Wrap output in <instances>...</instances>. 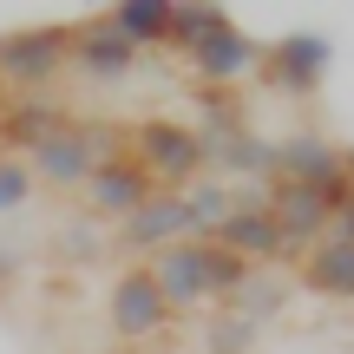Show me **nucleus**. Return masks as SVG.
<instances>
[{"mask_svg":"<svg viewBox=\"0 0 354 354\" xmlns=\"http://www.w3.org/2000/svg\"><path fill=\"white\" fill-rule=\"evenodd\" d=\"M125 151L158 177V190H190L197 177H210V138H203L190 118L151 112L125 125Z\"/></svg>","mask_w":354,"mask_h":354,"instance_id":"obj_1","label":"nucleus"},{"mask_svg":"<svg viewBox=\"0 0 354 354\" xmlns=\"http://www.w3.org/2000/svg\"><path fill=\"white\" fill-rule=\"evenodd\" d=\"M118 151H125V125L73 112L26 165H33V184H46V190H86V177L99 171L105 158H118Z\"/></svg>","mask_w":354,"mask_h":354,"instance_id":"obj_2","label":"nucleus"},{"mask_svg":"<svg viewBox=\"0 0 354 354\" xmlns=\"http://www.w3.org/2000/svg\"><path fill=\"white\" fill-rule=\"evenodd\" d=\"M335 73V39L315 26H295L282 39H263V66H256V86L276 92V99H315Z\"/></svg>","mask_w":354,"mask_h":354,"instance_id":"obj_3","label":"nucleus"},{"mask_svg":"<svg viewBox=\"0 0 354 354\" xmlns=\"http://www.w3.org/2000/svg\"><path fill=\"white\" fill-rule=\"evenodd\" d=\"M73 59V20H33L0 33V86L7 92H46Z\"/></svg>","mask_w":354,"mask_h":354,"instance_id":"obj_4","label":"nucleus"},{"mask_svg":"<svg viewBox=\"0 0 354 354\" xmlns=\"http://www.w3.org/2000/svg\"><path fill=\"white\" fill-rule=\"evenodd\" d=\"M105 322H112V342H125V348L158 342V335L177 322V308L165 302L151 263H125V269L112 276V289H105Z\"/></svg>","mask_w":354,"mask_h":354,"instance_id":"obj_5","label":"nucleus"},{"mask_svg":"<svg viewBox=\"0 0 354 354\" xmlns=\"http://www.w3.org/2000/svg\"><path fill=\"white\" fill-rule=\"evenodd\" d=\"M184 236H197L184 190H158L151 203H138V210L112 230V250L125 256V263H151L158 250H171V243H184Z\"/></svg>","mask_w":354,"mask_h":354,"instance_id":"obj_6","label":"nucleus"},{"mask_svg":"<svg viewBox=\"0 0 354 354\" xmlns=\"http://www.w3.org/2000/svg\"><path fill=\"white\" fill-rule=\"evenodd\" d=\"M210 243L236 250L243 263H256V269H276V263H289V243H282L276 216H269V203H263V184L236 190V203H230V216L210 230Z\"/></svg>","mask_w":354,"mask_h":354,"instance_id":"obj_7","label":"nucleus"},{"mask_svg":"<svg viewBox=\"0 0 354 354\" xmlns=\"http://www.w3.org/2000/svg\"><path fill=\"white\" fill-rule=\"evenodd\" d=\"M138 59H145V53L131 46L105 13L73 20V59H66V73H79L86 86H125V79L138 73Z\"/></svg>","mask_w":354,"mask_h":354,"instance_id":"obj_8","label":"nucleus"},{"mask_svg":"<svg viewBox=\"0 0 354 354\" xmlns=\"http://www.w3.org/2000/svg\"><path fill=\"white\" fill-rule=\"evenodd\" d=\"M79 197H86V210L99 216V223H112V230H118L131 210H138V203H151V197H158V177L145 171L131 151H118V158H105V165L86 177V190H79Z\"/></svg>","mask_w":354,"mask_h":354,"instance_id":"obj_9","label":"nucleus"},{"mask_svg":"<svg viewBox=\"0 0 354 354\" xmlns=\"http://www.w3.org/2000/svg\"><path fill=\"white\" fill-rule=\"evenodd\" d=\"M263 203H269V216H276L282 243H289V263H302V256L328 236V223H335L328 203H322V190L289 184V177H269V184H263Z\"/></svg>","mask_w":354,"mask_h":354,"instance_id":"obj_10","label":"nucleus"},{"mask_svg":"<svg viewBox=\"0 0 354 354\" xmlns=\"http://www.w3.org/2000/svg\"><path fill=\"white\" fill-rule=\"evenodd\" d=\"M184 66L197 73V86H243V79H256V66H263V39L230 20V26H216L210 39H197V46L184 53Z\"/></svg>","mask_w":354,"mask_h":354,"instance_id":"obj_11","label":"nucleus"},{"mask_svg":"<svg viewBox=\"0 0 354 354\" xmlns=\"http://www.w3.org/2000/svg\"><path fill=\"white\" fill-rule=\"evenodd\" d=\"M66 118H73V112H66L53 92H13V99L0 105V151H7V158H33Z\"/></svg>","mask_w":354,"mask_h":354,"instance_id":"obj_12","label":"nucleus"},{"mask_svg":"<svg viewBox=\"0 0 354 354\" xmlns=\"http://www.w3.org/2000/svg\"><path fill=\"white\" fill-rule=\"evenodd\" d=\"M151 276L158 289H165V302L177 308V315H190V308L210 302V263H203V236H184L171 243V250L151 256Z\"/></svg>","mask_w":354,"mask_h":354,"instance_id":"obj_13","label":"nucleus"},{"mask_svg":"<svg viewBox=\"0 0 354 354\" xmlns=\"http://www.w3.org/2000/svg\"><path fill=\"white\" fill-rule=\"evenodd\" d=\"M276 177H289V184H308V190H328L335 177H348V171H342V145L322 138L315 125L289 131V138H276Z\"/></svg>","mask_w":354,"mask_h":354,"instance_id":"obj_14","label":"nucleus"},{"mask_svg":"<svg viewBox=\"0 0 354 354\" xmlns=\"http://www.w3.org/2000/svg\"><path fill=\"white\" fill-rule=\"evenodd\" d=\"M295 289L315 295V302L354 308V243H348V236H322L315 250L295 263Z\"/></svg>","mask_w":354,"mask_h":354,"instance_id":"obj_15","label":"nucleus"},{"mask_svg":"<svg viewBox=\"0 0 354 354\" xmlns=\"http://www.w3.org/2000/svg\"><path fill=\"white\" fill-rule=\"evenodd\" d=\"M190 125L210 145L250 131V99H243V86H190Z\"/></svg>","mask_w":354,"mask_h":354,"instance_id":"obj_16","label":"nucleus"},{"mask_svg":"<svg viewBox=\"0 0 354 354\" xmlns=\"http://www.w3.org/2000/svg\"><path fill=\"white\" fill-rule=\"evenodd\" d=\"M210 171H223L230 184H269L276 177V138H263V131H236V138L210 145Z\"/></svg>","mask_w":354,"mask_h":354,"instance_id":"obj_17","label":"nucleus"},{"mask_svg":"<svg viewBox=\"0 0 354 354\" xmlns=\"http://www.w3.org/2000/svg\"><path fill=\"white\" fill-rule=\"evenodd\" d=\"M171 7L177 0H112L105 20H112L138 53H158V46H171Z\"/></svg>","mask_w":354,"mask_h":354,"instance_id":"obj_18","label":"nucleus"},{"mask_svg":"<svg viewBox=\"0 0 354 354\" xmlns=\"http://www.w3.org/2000/svg\"><path fill=\"white\" fill-rule=\"evenodd\" d=\"M216 26H230L223 0H177L171 7V53H190L197 39H210Z\"/></svg>","mask_w":354,"mask_h":354,"instance_id":"obj_19","label":"nucleus"},{"mask_svg":"<svg viewBox=\"0 0 354 354\" xmlns=\"http://www.w3.org/2000/svg\"><path fill=\"white\" fill-rule=\"evenodd\" d=\"M203 263H210V302L216 308L236 302V295L250 289V276H256V263H243L236 250H223V243H210V236H203Z\"/></svg>","mask_w":354,"mask_h":354,"instance_id":"obj_20","label":"nucleus"},{"mask_svg":"<svg viewBox=\"0 0 354 354\" xmlns=\"http://www.w3.org/2000/svg\"><path fill=\"white\" fill-rule=\"evenodd\" d=\"M190 203V223H197V236H210L216 223L230 216V203H236V184H216V177H197V184L184 190Z\"/></svg>","mask_w":354,"mask_h":354,"instance_id":"obj_21","label":"nucleus"},{"mask_svg":"<svg viewBox=\"0 0 354 354\" xmlns=\"http://www.w3.org/2000/svg\"><path fill=\"white\" fill-rule=\"evenodd\" d=\"M289 289H295V282H276L269 269H256V276H250V289H243L236 302H223V308H236V315H250L256 328H263L269 315H282V302H289Z\"/></svg>","mask_w":354,"mask_h":354,"instance_id":"obj_22","label":"nucleus"},{"mask_svg":"<svg viewBox=\"0 0 354 354\" xmlns=\"http://www.w3.org/2000/svg\"><path fill=\"white\" fill-rule=\"evenodd\" d=\"M203 354H256V322L236 308H216L203 328Z\"/></svg>","mask_w":354,"mask_h":354,"instance_id":"obj_23","label":"nucleus"},{"mask_svg":"<svg viewBox=\"0 0 354 354\" xmlns=\"http://www.w3.org/2000/svg\"><path fill=\"white\" fill-rule=\"evenodd\" d=\"M105 250H112V236H99V230H92V223H73V230H59V236H53V250L46 256H59V263H99V256Z\"/></svg>","mask_w":354,"mask_h":354,"instance_id":"obj_24","label":"nucleus"},{"mask_svg":"<svg viewBox=\"0 0 354 354\" xmlns=\"http://www.w3.org/2000/svg\"><path fill=\"white\" fill-rule=\"evenodd\" d=\"M33 165H26V158H7L0 151V216H13V210H26V203H33Z\"/></svg>","mask_w":354,"mask_h":354,"instance_id":"obj_25","label":"nucleus"},{"mask_svg":"<svg viewBox=\"0 0 354 354\" xmlns=\"http://www.w3.org/2000/svg\"><path fill=\"white\" fill-rule=\"evenodd\" d=\"M328 236H348V243H354V197L342 203V210H335V223H328Z\"/></svg>","mask_w":354,"mask_h":354,"instance_id":"obj_26","label":"nucleus"},{"mask_svg":"<svg viewBox=\"0 0 354 354\" xmlns=\"http://www.w3.org/2000/svg\"><path fill=\"white\" fill-rule=\"evenodd\" d=\"M342 171H348V184H354V145H342Z\"/></svg>","mask_w":354,"mask_h":354,"instance_id":"obj_27","label":"nucleus"},{"mask_svg":"<svg viewBox=\"0 0 354 354\" xmlns=\"http://www.w3.org/2000/svg\"><path fill=\"white\" fill-rule=\"evenodd\" d=\"M7 99H13V92H7V86H0V105H7Z\"/></svg>","mask_w":354,"mask_h":354,"instance_id":"obj_28","label":"nucleus"}]
</instances>
